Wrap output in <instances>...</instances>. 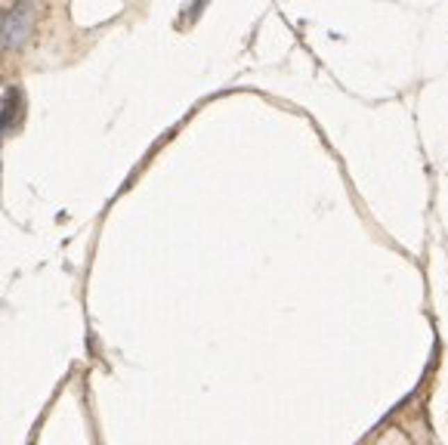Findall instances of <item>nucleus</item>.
Returning a JSON list of instances; mask_svg holds the SVG:
<instances>
[{"instance_id": "1", "label": "nucleus", "mask_w": 448, "mask_h": 445, "mask_svg": "<svg viewBox=\"0 0 448 445\" xmlns=\"http://www.w3.org/2000/svg\"><path fill=\"white\" fill-rule=\"evenodd\" d=\"M31 25H34V6H13L0 19V40L16 50V47H22L28 40Z\"/></svg>"}, {"instance_id": "2", "label": "nucleus", "mask_w": 448, "mask_h": 445, "mask_svg": "<svg viewBox=\"0 0 448 445\" xmlns=\"http://www.w3.org/2000/svg\"><path fill=\"white\" fill-rule=\"evenodd\" d=\"M22 121V93L10 90L3 99V112H0V133H10V130L19 127Z\"/></svg>"}]
</instances>
